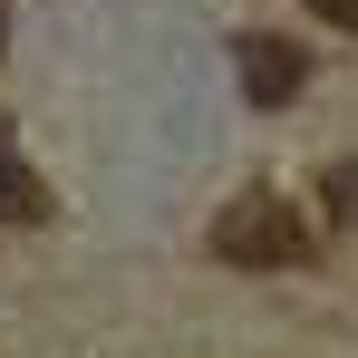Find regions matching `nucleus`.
<instances>
[{
  "instance_id": "nucleus-1",
  "label": "nucleus",
  "mask_w": 358,
  "mask_h": 358,
  "mask_svg": "<svg viewBox=\"0 0 358 358\" xmlns=\"http://www.w3.org/2000/svg\"><path fill=\"white\" fill-rule=\"evenodd\" d=\"M213 252H223L233 271H291L300 252H310V233L291 223V203L262 194V203H233V213L213 223Z\"/></svg>"
},
{
  "instance_id": "nucleus-2",
  "label": "nucleus",
  "mask_w": 358,
  "mask_h": 358,
  "mask_svg": "<svg viewBox=\"0 0 358 358\" xmlns=\"http://www.w3.org/2000/svg\"><path fill=\"white\" fill-rule=\"evenodd\" d=\"M233 78H242L252 107H291L300 87H310V49H300V39H271V29H252V39L233 49Z\"/></svg>"
},
{
  "instance_id": "nucleus-3",
  "label": "nucleus",
  "mask_w": 358,
  "mask_h": 358,
  "mask_svg": "<svg viewBox=\"0 0 358 358\" xmlns=\"http://www.w3.org/2000/svg\"><path fill=\"white\" fill-rule=\"evenodd\" d=\"M0 223H49V184L29 175V155H20L10 117H0Z\"/></svg>"
},
{
  "instance_id": "nucleus-4",
  "label": "nucleus",
  "mask_w": 358,
  "mask_h": 358,
  "mask_svg": "<svg viewBox=\"0 0 358 358\" xmlns=\"http://www.w3.org/2000/svg\"><path fill=\"white\" fill-rule=\"evenodd\" d=\"M320 203H329V223H358V165H329Z\"/></svg>"
},
{
  "instance_id": "nucleus-5",
  "label": "nucleus",
  "mask_w": 358,
  "mask_h": 358,
  "mask_svg": "<svg viewBox=\"0 0 358 358\" xmlns=\"http://www.w3.org/2000/svg\"><path fill=\"white\" fill-rule=\"evenodd\" d=\"M310 10H320L329 29H358V0H310Z\"/></svg>"
},
{
  "instance_id": "nucleus-6",
  "label": "nucleus",
  "mask_w": 358,
  "mask_h": 358,
  "mask_svg": "<svg viewBox=\"0 0 358 358\" xmlns=\"http://www.w3.org/2000/svg\"><path fill=\"white\" fill-rule=\"evenodd\" d=\"M0 10H10V0H0ZM0 39H10V20H0Z\"/></svg>"
}]
</instances>
